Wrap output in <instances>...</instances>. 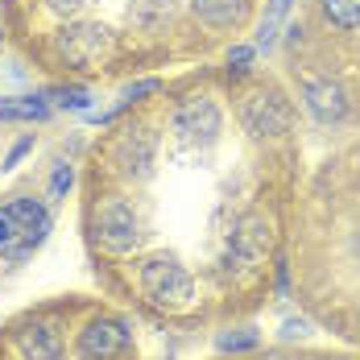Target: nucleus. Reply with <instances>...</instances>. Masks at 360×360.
I'll list each match as a JSON object with an SVG mask.
<instances>
[{"label": "nucleus", "mask_w": 360, "mask_h": 360, "mask_svg": "<svg viewBox=\"0 0 360 360\" xmlns=\"http://www.w3.org/2000/svg\"><path fill=\"white\" fill-rule=\"evenodd\" d=\"M50 96H54L63 108H71V112H83L87 104H91V96H87L83 87H58V91H50Z\"/></svg>", "instance_id": "16"}, {"label": "nucleus", "mask_w": 360, "mask_h": 360, "mask_svg": "<svg viewBox=\"0 0 360 360\" xmlns=\"http://www.w3.org/2000/svg\"><path fill=\"white\" fill-rule=\"evenodd\" d=\"M129 348V327L120 319H91L79 331V360H112Z\"/></svg>", "instance_id": "6"}, {"label": "nucleus", "mask_w": 360, "mask_h": 360, "mask_svg": "<svg viewBox=\"0 0 360 360\" xmlns=\"http://www.w3.org/2000/svg\"><path fill=\"white\" fill-rule=\"evenodd\" d=\"M290 4H294V0H269V13H265V21H261V30H257V46H252V50H269V46L278 41V30H282V21H286Z\"/></svg>", "instance_id": "14"}, {"label": "nucleus", "mask_w": 360, "mask_h": 360, "mask_svg": "<svg viewBox=\"0 0 360 360\" xmlns=\"http://www.w3.org/2000/svg\"><path fill=\"white\" fill-rule=\"evenodd\" d=\"M252 54H257L252 46H232V50H228V71H232V75H245L252 67Z\"/></svg>", "instance_id": "20"}, {"label": "nucleus", "mask_w": 360, "mask_h": 360, "mask_svg": "<svg viewBox=\"0 0 360 360\" xmlns=\"http://www.w3.org/2000/svg\"><path fill=\"white\" fill-rule=\"evenodd\" d=\"M8 216L17 224V232H50V216H46V207L37 199H13Z\"/></svg>", "instance_id": "12"}, {"label": "nucleus", "mask_w": 360, "mask_h": 360, "mask_svg": "<svg viewBox=\"0 0 360 360\" xmlns=\"http://www.w3.org/2000/svg\"><path fill=\"white\" fill-rule=\"evenodd\" d=\"M307 327H311V323H307V319H290V323H286V335H290V340H294V335H302Z\"/></svg>", "instance_id": "24"}, {"label": "nucleus", "mask_w": 360, "mask_h": 360, "mask_svg": "<svg viewBox=\"0 0 360 360\" xmlns=\"http://www.w3.org/2000/svg\"><path fill=\"white\" fill-rule=\"evenodd\" d=\"M17 348L25 360H63V352H67L54 323H25L17 331Z\"/></svg>", "instance_id": "9"}, {"label": "nucleus", "mask_w": 360, "mask_h": 360, "mask_svg": "<svg viewBox=\"0 0 360 360\" xmlns=\"http://www.w3.org/2000/svg\"><path fill=\"white\" fill-rule=\"evenodd\" d=\"M307 108H311L315 120L331 124V120H344L348 116V100H344V91L335 83H311L307 87Z\"/></svg>", "instance_id": "11"}, {"label": "nucleus", "mask_w": 360, "mask_h": 360, "mask_svg": "<svg viewBox=\"0 0 360 360\" xmlns=\"http://www.w3.org/2000/svg\"><path fill=\"white\" fill-rule=\"evenodd\" d=\"M274 245V228H269V219L265 216H245L236 224V232H232V240H228V265L236 261V265H257L265 252Z\"/></svg>", "instance_id": "7"}, {"label": "nucleus", "mask_w": 360, "mask_h": 360, "mask_svg": "<svg viewBox=\"0 0 360 360\" xmlns=\"http://www.w3.org/2000/svg\"><path fill=\"white\" fill-rule=\"evenodd\" d=\"M13 236H17V224H13V216H8V207H0V249H4Z\"/></svg>", "instance_id": "23"}, {"label": "nucleus", "mask_w": 360, "mask_h": 360, "mask_svg": "<svg viewBox=\"0 0 360 360\" xmlns=\"http://www.w3.org/2000/svg\"><path fill=\"white\" fill-rule=\"evenodd\" d=\"M153 153H158V141L149 129H129L120 145H116V162H120V174L129 179H149L153 170Z\"/></svg>", "instance_id": "8"}, {"label": "nucleus", "mask_w": 360, "mask_h": 360, "mask_svg": "<svg viewBox=\"0 0 360 360\" xmlns=\"http://www.w3.org/2000/svg\"><path fill=\"white\" fill-rule=\"evenodd\" d=\"M240 120H245V129H249L252 137H282L294 124V112H290L282 91L257 87V91H249L240 100Z\"/></svg>", "instance_id": "3"}, {"label": "nucleus", "mask_w": 360, "mask_h": 360, "mask_svg": "<svg viewBox=\"0 0 360 360\" xmlns=\"http://www.w3.org/2000/svg\"><path fill=\"white\" fill-rule=\"evenodd\" d=\"M71 182H75V170L71 166H58L54 179H50V203H63V195L71 191Z\"/></svg>", "instance_id": "19"}, {"label": "nucleus", "mask_w": 360, "mask_h": 360, "mask_svg": "<svg viewBox=\"0 0 360 360\" xmlns=\"http://www.w3.org/2000/svg\"><path fill=\"white\" fill-rule=\"evenodd\" d=\"M174 133L191 145H212L219 137V108L207 96H191L174 112Z\"/></svg>", "instance_id": "5"}, {"label": "nucleus", "mask_w": 360, "mask_h": 360, "mask_svg": "<svg viewBox=\"0 0 360 360\" xmlns=\"http://www.w3.org/2000/svg\"><path fill=\"white\" fill-rule=\"evenodd\" d=\"M323 17L335 30H360V0H323Z\"/></svg>", "instance_id": "15"}, {"label": "nucleus", "mask_w": 360, "mask_h": 360, "mask_svg": "<svg viewBox=\"0 0 360 360\" xmlns=\"http://www.w3.org/2000/svg\"><path fill=\"white\" fill-rule=\"evenodd\" d=\"M30 149H34V137H21V141L8 149V158H4V166H0V170H13V166H17V162H21V158L30 153Z\"/></svg>", "instance_id": "21"}, {"label": "nucleus", "mask_w": 360, "mask_h": 360, "mask_svg": "<svg viewBox=\"0 0 360 360\" xmlns=\"http://www.w3.org/2000/svg\"><path fill=\"white\" fill-rule=\"evenodd\" d=\"M141 290L153 307H162V311H182V307H191L195 282H191V274L182 269L174 257H149L141 265Z\"/></svg>", "instance_id": "1"}, {"label": "nucleus", "mask_w": 360, "mask_h": 360, "mask_svg": "<svg viewBox=\"0 0 360 360\" xmlns=\"http://www.w3.org/2000/svg\"><path fill=\"white\" fill-rule=\"evenodd\" d=\"M191 13L212 30H236L249 17V0H191Z\"/></svg>", "instance_id": "10"}, {"label": "nucleus", "mask_w": 360, "mask_h": 360, "mask_svg": "<svg viewBox=\"0 0 360 360\" xmlns=\"http://www.w3.org/2000/svg\"><path fill=\"white\" fill-rule=\"evenodd\" d=\"M58 54L79 67V71H91V67H100V63H108L112 54V30L108 25H100V21H71L67 30H58Z\"/></svg>", "instance_id": "2"}, {"label": "nucleus", "mask_w": 360, "mask_h": 360, "mask_svg": "<svg viewBox=\"0 0 360 360\" xmlns=\"http://www.w3.org/2000/svg\"><path fill=\"white\" fill-rule=\"evenodd\" d=\"M46 4H50V8H54L58 17H75V13H83V8H87L91 0H46Z\"/></svg>", "instance_id": "22"}, {"label": "nucleus", "mask_w": 360, "mask_h": 360, "mask_svg": "<svg viewBox=\"0 0 360 360\" xmlns=\"http://www.w3.org/2000/svg\"><path fill=\"white\" fill-rule=\"evenodd\" d=\"M153 91H162V79H141V83H133V87H124V108H133L137 100H145V96H153Z\"/></svg>", "instance_id": "17"}, {"label": "nucleus", "mask_w": 360, "mask_h": 360, "mask_svg": "<svg viewBox=\"0 0 360 360\" xmlns=\"http://www.w3.org/2000/svg\"><path fill=\"white\" fill-rule=\"evenodd\" d=\"M50 104L41 96H21V100H0V120H46Z\"/></svg>", "instance_id": "13"}, {"label": "nucleus", "mask_w": 360, "mask_h": 360, "mask_svg": "<svg viewBox=\"0 0 360 360\" xmlns=\"http://www.w3.org/2000/svg\"><path fill=\"white\" fill-rule=\"evenodd\" d=\"M96 232H100V245L112 252H133L141 245V219L137 212L124 203V199H108L96 216Z\"/></svg>", "instance_id": "4"}, {"label": "nucleus", "mask_w": 360, "mask_h": 360, "mask_svg": "<svg viewBox=\"0 0 360 360\" xmlns=\"http://www.w3.org/2000/svg\"><path fill=\"white\" fill-rule=\"evenodd\" d=\"M252 344H257V331H236V335H219L216 340L219 352H245Z\"/></svg>", "instance_id": "18"}]
</instances>
